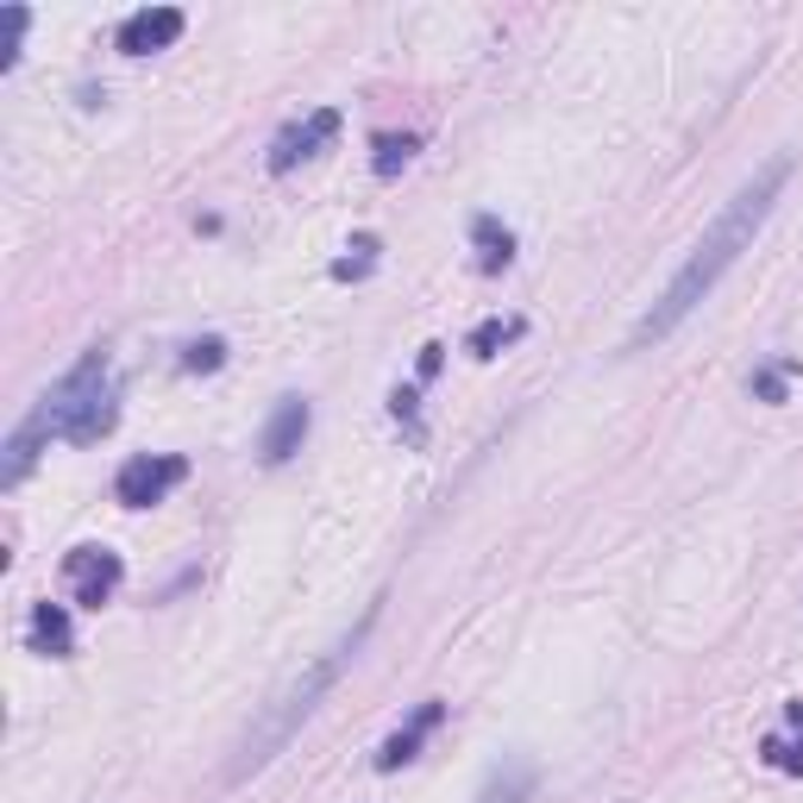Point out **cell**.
Listing matches in <instances>:
<instances>
[{"instance_id": "cell-1", "label": "cell", "mask_w": 803, "mask_h": 803, "mask_svg": "<svg viewBox=\"0 0 803 803\" xmlns=\"http://www.w3.org/2000/svg\"><path fill=\"white\" fill-rule=\"evenodd\" d=\"M785 176H791V158L760 163V176H753L747 189H741L728 208L710 220V232H703L697 251L684 258V270L665 282V296L653 301V308H646V320L628 333V346H634V351H641V346H660L665 333H678L684 320L697 315V301L710 296L722 277H728L734 264H741V251L753 245V232L766 227V214H772V201H779V189H785Z\"/></svg>"}, {"instance_id": "cell-2", "label": "cell", "mask_w": 803, "mask_h": 803, "mask_svg": "<svg viewBox=\"0 0 803 803\" xmlns=\"http://www.w3.org/2000/svg\"><path fill=\"white\" fill-rule=\"evenodd\" d=\"M113 434V384H107V351H82V365L63 377L57 389L38 396V408L13 427L7 458H0V484L13 489L19 477L32 472V458L44 439H70V446H95Z\"/></svg>"}, {"instance_id": "cell-3", "label": "cell", "mask_w": 803, "mask_h": 803, "mask_svg": "<svg viewBox=\"0 0 803 803\" xmlns=\"http://www.w3.org/2000/svg\"><path fill=\"white\" fill-rule=\"evenodd\" d=\"M365 628H370V622H365ZM365 628H351L346 641H339V646L327 653V660H315V665H308V672H301L296 684H289V691H282L277 703H270V710H264V716H258V728H251V734L239 741V753H232V766H227V779H232V785H239V779H251V772H264V766H270V760H277L282 747H289V734H296L301 722L315 716V703L327 697L333 684H339V672L351 665V653H358Z\"/></svg>"}, {"instance_id": "cell-4", "label": "cell", "mask_w": 803, "mask_h": 803, "mask_svg": "<svg viewBox=\"0 0 803 803\" xmlns=\"http://www.w3.org/2000/svg\"><path fill=\"white\" fill-rule=\"evenodd\" d=\"M189 477V458H176V453H139V458H126L120 477H113V496H120L126 508H151L163 503L176 484Z\"/></svg>"}, {"instance_id": "cell-5", "label": "cell", "mask_w": 803, "mask_h": 803, "mask_svg": "<svg viewBox=\"0 0 803 803\" xmlns=\"http://www.w3.org/2000/svg\"><path fill=\"white\" fill-rule=\"evenodd\" d=\"M63 577H70V596L82 603V609H101L107 596L120 591V553H107V546H76L70 559H63Z\"/></svg>"}, {"instance_id": "cell-6", "label": "cell", "mask_w": 803, "mask_h": 803, "mask_svg": "<svg viewBox=\"0 0 803 803\" xmlns=\"http://www.w3.org/2000/svg\"><path fill=\"white\" fill-rule=\"evenodd\" d=\"M333 132H339V107H315L308 120L282 126V132H277V145H270V170H277V176H289L296 163H308V158H315L320 145H333Z\"/></svg>"}, {"instance_id": "cell-7", "label": "cell", "mask_w": 803, "mask_h": 803, "mask_svg": "<svg viewBox=\"0 0 803 803\" xmlns=\"http://www.w3.org/2000/svg\"><path fill=\"white\" fill-rule=\"evenodd\" d=\"M176 38H182V13H176V7H139V13L120 26V51L151 57V51H163V44H176Z\"/></svg>"}, {"instance_id": "cell-8", "label": "cell", "mask_w": 803, "mask_h": 803, "mask_svg": "<svg viewBox=\"0 0 803 803\" xmlns=\"http://www.w3.org/2000/svg\"><path fill=\"white\" fill-rule=\"evenodd\" d=\"M308 402L301 396H282L277 402V415H270V427H264V439H258V453H264V465H282L289 453H301V439H308Z\"/></svg>"}, {"instance_id": "cell-9", "label": "cell", "mask_w": 803, "mask_h": 803, "mask_svg": "<svg viewBox=\"0 0 803 803\" xmlns=\"http://www.w3.org/2000/svg\"><path fill=\"white\" fill-rule=\"evenodd\" d=\"M439 716H446V703H420L415 716H408V722H402V728L384 741V747H377V772H402V766H408V760L420 753V741L439 728Z\"/></svg>"}, {"instance_id": "cell-10", "label": "cell", "mask_w": 803, "mask_h": 803, "mask_svg": "<svg viewBox=\"0 0 803 803\" xmlns=\"http://www.w3.org/2000/svg\"><path fill=\"white\" fill-rule=\"evenodd\" d=\"M472 239H477V270H484V277H496V270H508V264H515V232H508L496 214H477V220H472Z\"/></svg>"}, {"instance_id": "cell-11", "label": "cell", "mask_w": 803, "mask_h": 803, "mask_svg": "<svg viewBox=\"0 0 803 803\" xmlns=\"http://www.w3.org/2000/svg\"><path fill=\"white\" fill-rule=\"evenodd\" d=\"M32 646H38V653H51V660H63V653L76 646L63 603H38V609H32Z\"/></svg>"}, {"instance_id": "cell-12", "label": "cell", "mask_w": 803, "mask_h": 803, "mask_svg": "<svg viewBox=\"0 0 803 803\" xmlns=\"http://www.w3.org/2000/svg\"><path fill=\"white\" fill-rule=\"evenodd\" d=\"M785 722H791V741L785 734H766L760 753H766L779 772H803V703H785Z\"/></svg>"}, {"instance_id": "cell-13", "label": "cell", "mask_w": 803, "mask_h": 803, "mask_svg": "<svg viewBox=\"0 0 803 803\" xmlns=\"http://www.w3.org/2000/svg\"><path fill=\"white\" fill-rule=\"evenodd\" d=\"M415 132H377V158H370V170H377V176H384V182H389V176H402V170H408V158H415Z\"/></svg>"}, {"instance_id": "cell-14", "label": "cell", "mask_w": 803, "mask_h": 803, "mask_svg": "<svg viewBox=\"0 0 803 803\" xmlns=\"http://www.w3.org/2000/svg\"><path fill=\"white\" fill-rule=\"evenodd\" d=\"M370 264H377V239H370V232H358V239H351V258L333 264V282H365Z\"/></svg>"}, {"instance_id": "cell-15", "label": "cell", "mask_w": 803, "mask_h": 803, "mask_svg": "<svg viewBox=\"0 0 803 803\" xmlns=\"http://www.w3.org/2000/svg\"><path fill=\"white\" fill-rule=\"evenodd\" d=\"M508 339H522V320H484V327L472 333V358H496Z\"/></svg>"}, {"instance_id": "cell-16", "label": "cell", "mask_w": 803, "mask_h": 803, "mask_svg": "<svg viewBox=\"0 0 803 803\" xmlns=\"http://www.w3.org/2000/svg\"><path fill=\"white\" fill-rule=\"evenodd\" d=\"M227 365V339H195L189 351H182V370H195V377H208V370Z\"/></svg>"}, {"instance_id": "cell-17", "label": "cell", "mask_w": 803, "mask_h": 803, "mask_svg": "<svg viewBox=\"0 0 803 803\" xmlns=\"http://www.w3.org/2000/svg\"><path fill=\"white\" fill-rule=\"evenodd\" d=\"M0 26H7V32H0V70H13L19 32H26V7H7V13H0Z\"/></svg>"}, {"instance_id": "cell-18", "label": "cell", "mask_w": 803, "mask_h": 803, "mask_svg": "<svg viewBox=\"0 0 803 803\" xmlns=\"http://www.w3.org/2000/svg\"><path fill=\"white\" fill-rule=\"evenodd\" d=\"M527 785H534V772L515 766V772L503 779V785H489V797H484V803H522V797H527Z\"/></svg>"}, {"instance_id": "cell-19", "label": "cell", "mask_w": 803, "mask_h": 803, "mask_svg": "<svg viewBox=\"0 0 803 803\" xmlns=\"http://www.w3.org/2000/svg\"><path fill=\"white\" fill-rule=\"evenodd\" d=\"M785 370H791V365L753 370V396H760V402H785Z\"/></svg>"}, {"instance_id": "cell-20", "label": "cell", "mask_w": 803, "mask_h": 803, "mask_svg": "<svg viewBox=\"0 0 803 803\" xmlns=\"http://www.w3.org/2000/svg\"><path fill=\"white\" fill-rule=\"evenodd\" d=\"M389 415H396V420H408V427H415V389H396V396H389Z\"/></svg>"}, {"instance_id": "cell-21", "label": "cell", "mask_w": 803, "mask_h": 803, "mask_svg": "<svg viewBox=\"0 0 803 803\" xmlns=\"http://www.w3.org/2000/svg\"><path fill=\"white\" fill-rule=\"evenodd\" d=\"M439 351H446V346H420V377H434V370H439Z\"/></svg>"}]
</instances>
